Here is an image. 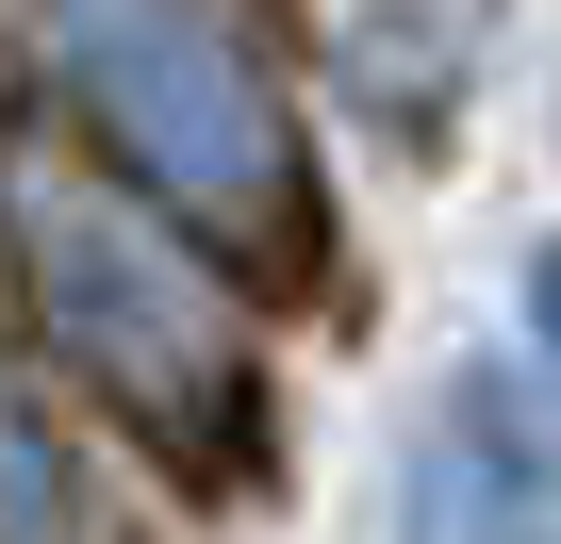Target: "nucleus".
I'll return each mask as SVG.
<instances>
[{
	"mask_svg": "<svg viewBox=\"0 0 561 544\" xmlns=\"http://www.w3.org/2000/svg\"><path fill=\"white\" fill-rule=\"evenodd\" d=\"M0 264L50 331V363L165 462V495H248L264 478V380H248V331H231V281L100 165L67 149H0Z\"/></svg>",
	"mask_w": 561,
	"mask_h": 544,
	"instance_id": "1",
	"label": "nucleus"
},
{
	"mask_svg": "<svg viewBox=\"0 0 561 544\" xmlns=\"http://www.w3.org/2000/svg\"><path fill=\"white\" fill-rule=\"evenodd\" d=\"M50 34V83L83 100L100 165L231 247V264H314V165H298V116H280L264 50L231 34V0H34Z\"/></svg>",
	"mask_w": 561,
	"mask_h": 544,
	"instance_id": "2",
	"label": "nucleus"
},
{
	"mask_svg": "<svg viewBox=\"0 0 561 544\" xmlns=\"http://www.w3.org/2000/svg\"><path fill=\"white\" fill-rule=\"evenodd\" d=\"M397 544H561V380L479 363L397 462Z\"/></svg>",
	"mask_w": 561,
	"mask_h": 544,
	"instance_id": "3",
	"label": "nucleus"
},
{
	"mask_svg": "<svg viewBox=\"0 0 561 544\" xmlns=\"http://www.w3.org/2000/svg\"><path fill=\"white\" fill-rule=\"evenodd\" d=\"M462 50H479V0H347V83L380 132H446Z\"/></svg>",
	"mask_w": 561,
	"mask_h": 544,
	"instance_id": "4",
	"label": "nucleus"
},
{
	"mask_svg": "<svg viewBox=\"0 0 561 544\" xmlns=\"http://www.w3.org/2000/svg\"><path fill=\"white\" fill-rule=\"evenodd\" d=\"M0 544H83V445L18 363H0Z\"/></svg>",
	"mask_w": 561,
	"mask_h": 544,
	"instance_id": "5",
	"label": "nucleus"
},
{
	"mask_svg": "<svg viewBox=\"0 0 561 544\" xmlns=\"http://www.w3.org/2000/svg\"><path fill=\"white\" fill-rule=\"evenodd\" d=\"M528 363H545V380H561V231H545V247H528Z\"/></svg>",
	"mask_w": 561,
	"mask_h": 544,
	"instance_id": "6",
	"label": "nucleus"
}]
</instances>
